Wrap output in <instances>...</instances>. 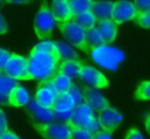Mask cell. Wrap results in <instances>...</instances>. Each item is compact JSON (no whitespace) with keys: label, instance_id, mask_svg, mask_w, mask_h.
<instances>
[{"label":"cell","instance_id":"cell-1","mask_svg":"<svg viewBox=\"0 0 150 139\" xmlns=\"http://www.w3.org/2000/svg\"><path fill=\"white\" fill-rule=\"evenodd\" d=\"M27 60L30 79H36L39 83L52 79L61 62L60 56L48 53H30Z\"/></svg>","mask_w":150,"mask_h":139},{"label":"cell","instance_id":"cell-2","mask_svg":"<svg viewBox=\"0 0 150 139\" xmlns=\"http://www.w3.org/2000/svg\"><path fill=\"white\" fill-rule=\"evenodd\" d=\"M89 55L97 64L109 70H116L118 63L124 58V55L121 50L110 46H102L95 48L89 53Z\"/></svg>","mask_w":150,"mask_h":139},{"label":"cell","instance_id":"cell-3","mask_svg":"<svg viewBox=\"0 0 150 139\" xmlns=\"http://www.w3.org/2000/svg\"><path fill=\"white\" fill-rule=\"evenodd\" d=\"M4 75L8 76L12 79L15 81H28L30 79L29 72H28V60L27 57H23L19 54H12L9 55V58L7 60L5 68L2 70Z\"/></svg>","mask_w":150,"mask_h":139},{"label":"cell","instance_id":"cell-4","mask_svg":"<svg viewBox=\"0 0 150 139\" xmlns=\"http://www.w3.org/2000/svg\"><path fill=\"white\" fill-rule=\"evenodd\" d=\"M54 26H55V19L50 12V8L46 5V2H43L34 20V30L36 36L40 40L48 39L52 35Z\"/></svg>","mask_w":150,"mask_h":139},{"label":"cell","instance_id":"cell-5","mask_svg":"<svg viewBox=\"0 0 150 139\" xmlns=\"http://www.w3.org/2000/svg\"><path fill=\"white\" fill-rule=\"evenodd\" d=\"M32 125L45 139H70V130L66 121H54L50 124H40L32 121Z\"/></svg>","mask_w":150,"mask_h":139},{"label":"cell","instance_id":"cell-6","mask_svg":"<svg viewBox=\"0 0 150 139\" xmlns=\"http://www.w3.org/2000/svg\"><path fill=\"white\" fill-rule=\"evenodd\" d=\"M59 29L74 47L81 49L82 51L88 53V49L86 46V30L84 29H82L80 26H77L71 20L63 22V23H59Z\"/></svg>","mask_w":150,"mask_h":139},{"label":"cell","instance_id":"cell-7","mask_svg":"<svg viewBox=\"0 0 150 139\" xmlns=\"http://www.w3.org/2000/svg\"><path fill=\"white\" fill-rule=\"evenodd\" d=\"M136 14H137V9L134 6L132 1L118 0V1H115L112 5V12H111L110 20L115 22L116 25H120L125 21L134 20Z\"/></svg>","mask_w":150,"mask_h":139},{"label":"cell","instance_id":"cell-8","mask_svg":"<svg viewBox=\"0 0 150 139\" xmlns=\"http://www.w3.org/2000/svg\"><path fill=\"white\" fill-rule=\"evenodd\" d=\"M122 120H123V116L111 106H108L107 109L101 111L97 118L101 131L108 134H111L118 127Z\"/></svg>","mask_w":150,"mask_h":139},{"label":"cell","instance_id":"cell-9","mask_svg":"<svg viewBox=\"0 0 150 139\" xmlns=\"http://www.w3.org/2000/svg\"><path fill=\"white\" fill-rule=\"evenodd\" d=\"M56 96H57V92L52 86L50 81H45L39 83L35 96H34V102L41 107L52 110Z\"/></svg>","mask_w":150,"mask_h":139},{"label":"cell","instance_id":"cell-10","mask_svg":"<svg viewBox=\"0 0 150 139\" xmlns=\"http://www.w3.org/2000/svg\"><path fill=\"white\" fill-rule=\"evenodd\" d=\"M74 109L75 106H74L73 99L68 92L57 93L54 105L52 107L55 119H64V121H67L70 118V114Z\"/></svg>","mask_w":150,"mask_h":139},{"label":"cell","instance_id":"cell-11","mask_svg":"<svg viewBox=\"0 0 150 139\" xmlns=\"http://www.w3.org/2000/svg\"><path fill=\"white\" fill-rule=\"evenodd\" d=\"M79 77L86 82L87 84L91 85L93 89H101V88H105L108 86V79L105 78V76L100 72L98 70H96L94 67L88 65V64H82L80 72H79Z\"/></svg>","mask_w":150,"mask_h":139},{"label":"cell","instance_id":"cell-12","mask_svg":"<svg viewBox=\"0 0 150 139\" xmlns=\"http://www.w3.org/2000/svg\"><path fill=\"white\" fill-rule=\"evenodd\" d=\"M26 106V112L28 113V116L32 118V121L35 123H40V124H50L54 123L55 117L52 110L49 109H45L41 107L40 105H38L34 99H29L28 103L25 105Z\"/></svg>","mask_w":150,"mask_h":139},{"label":"cell","instance_id":"cell-13","mask_svg":"<svg viewBox=\"0 0 150 139\" xmlns=\"http://www.w3.org/2000/svg\"><path fill=\"white\" fill-rule=\"evenodd\" d=\"M81 92H82V102L86 103L93 110V112L100 113L101 111H103L104 109H107L109 106V103L105 99V97H103L95 89L83 88V90Z\"/></svg>","mask_w":150,"mask_h":139},{"label":"cell","instance_id":"cell-14","mask_svg":"<svg viewBox=\"0 0 150 139\" xmlns=\"http://www.w3.org/2000/svg\"><path fill=\"white\" fill-rule=\"evenodd\" d=\"M94 117L95 116H94L93 110L86 103L82 102L80 105H77L73 110V112L70 114V118L67 120V123L86 130V127L88 126V124L91 121V119Z\"/></svg>","mask_w":150,"mask_h":139},{"label":"cell","instance_id":"cell-15","mask_svg":"<svg viewBox=\"0 0 150 139\" xmlns=\"http://www.w3.org/2000/svg\"><path fill=\"white\" fill-rule=\"evenodd\" d=\"M49 8L55 19V22L63 23V22L70 21L73 18L68 0H55L52 2V6Z\"/></svg>","mask_w":150,"mask_h":139},{"label":"cell","instance_id":"cell-16","mask_svg":"<svg viewBox=\"0 0 150 139\" xmlns=\"http://www.w3.org/2000/svg\"><path fill=\"white\" fill-rule=\"evenodd\" d=\"M95 27L98 30V33L101 34V36L104 40L107 46L111 44L115 41L116 35H117V25L115 22H112L110 19L96 21Z\"/></svg>","mask_w":150,"mask_h":139},{"label":"cell","instance_id":"cell-17","mask_svg":"<svg viewBox=\"0 0 150 139\" xmlns=\"http://www.w3.org/2000/svg\"><path fill=\"white\" fill-rule=\"evenodd\" d=\"M112 5H114L112 1H93L90 12L95 16L96 21L107 20L111 18Z\"/></svg>","mask_w":150,"mask_h":139},{"label":"cell","instance_id":"cell-18","mask_svg":"<svg viewBox=\"0 0 150 139\" xmlns=\"http://www.w3.org/2000/svg\"><path fill=\"white\" fill-rule=\"evenodd\" d=\"M82 64H83V62L81 60H79V61H73V60L62 61L59 64L57 72H60V74H62L66 77L71 79V78L79 77V72H80Z\"/></svg>","mask_w":150,"mask_h":139},{"label":"cell","instance_id":"cell-19","mask_svg":"<svg viewBox=\"0 0 150 139\" xmlns=\"http://www.w3.org/2000/svg\"><path fill=\"white\" fill-rule=\"evenodd\" d=\"M7 98H8L9 105H13V106H25L29 100L27 90L20 84L15 86L14 89H12Z\"/></svg>","mask_w":150,"mask_h":139},{"label":"cell","instance_id":"cell-20","mask_svg":"<svg viewBox=\"0 0 150 139\" xmlns=\"http://www.w3.org/2000/svg\"><path fill=\"white\" fill-rule=\"evenodd\" d=\"M86 46H87V49H88V54L95 48L107 46L104 40L102 39L101 34L96 29V27L86 30Z\"/></svg>","mask_w":150,"mask_h":139},{"label":"cell","instance_id":"cell-21","mask_svg":"<svg viewBox=\"0 0 150 139\" xmlns=\"http://www.w3.org/2000/svg\"><path fill=\"white\" fill-rule=\"evenodd\" d=\"M71 21L75 22L77 26H80L84 30L94 28L95 25H96V19H95V16L93 15V13L90 11L81 13V14H77V15H74L71 18Z\"/></svg>","mask_w":150,"mask_h":139},{"label":"cell","instance_id":"cell-22","mask_svg":"<svg viewBox=\"0 0 150 139\" xmlns=\"http://www.w3.org/2000/svg\"><path fill=\"white\" fill-rule=\"evenodd\" d=\"M50 83H52V86L54 88V90L57 92V93H61V92H68L69 88L71 86L73 82L70 78L66 77L64 75L60 74V72H56L55 76L49 79Z\"/></svg>","mask_w":150,"mask_h":139},{"label":"cell","instance_id":"cell-23","mask_svg":"<svg viewBox=\"0 0 150 139\" xmlns=\"http://www.w3.org/2000/svg\"><path fill=\"white\" fill-rule=\"evenodd\" d=\"M55 46L57 48L59 55H60V61H68V60H73V61H79V55L66 42L59 41L55 42Z\"/></svg>","mask_w":150,"mask_h":139},{"label":"cell","instance_id":"cell-24","mask_svg":"<svg viewBox=\"0 0 150 139\" xmlns=\"http://www.w3.org/2000/svg\"><path fill=\"white\" fill-rule=\"evenodd\" d=\"M91 0H84V1H77V0H68V4H69V8H70V12L74 15H77V14H81V13H84V12H88L90 11V7H91Z\"/></svg>","mask_w":150,"mask_h":139},{"label":"cell","instance_id":"cell-25","mask_svg":"<svg viewBox=\"0 0 150 139\" xmlns=\"http://www.w3.org/2000/svg\"><path fill=\"white\" fill-rule=\"evenodd\" d=\"M19 85V82L15 79L9 78L8 76L0 74V93L8 97L9 92L12 91V89H14L15 86Z\"/></svg>","mask_w":150,"mask_h":139},{"label":"cell","instance_id":"cell-26","mask_svg":"<svg viewBox=\"0 0 150 139\" xmlns=\"http://www.w3.org/2000/svg\"><path fill=\"white\" fill-rule=\"evenodd\" d=\"M30 53H48V54H53V55H59V51H57V48L55 46V42H52V41H43L39 44H36Z\"/></svg>","mask_w":150,"mask_h":139},{"label":"cell","instance_id":"cell-27","mask_svg":"<svg viewBox=\"0 0 150 139\" xmlns=\"http://www.w3.org/2000/svg\"><path fill=\"white\" fill-rule=\"evenodd\" d=\"M135 98L139 100H148L150 98V83L149 81H143L135 91Z\"/></svg>","mask_w":150,"mask_h":139},{"label":"cell","instance_id":"cell-28","mask_svg":"<svg viewBox=\"0 0 150 139\" xmlns=\"http://www.w3.org/2000/svg\"><path fill=\"white\" fill-rule=\"evenodd\" d=\"M67 124H68L69 130H70V139H91L93 134L89 133L87 130L77 127V126H74V125H71L69 123H67Z\"/></svg>","mask_w":150,"mask_h":139},{"label":"cell","instance_id":"cell-29","mask_svg":"<svg viewBox=\"0 0 150 139\" xmlns=\"http://www.w3.org/2000/svg\"><path fill=\"white\" fill-rule=\"evenodd\" d=\"M134 21L141 26L142 28H145L148 29L149 26H150V12H145V13H142V12H137Z\"/></svg>","mask_w":150,"mask_h":139},{"label":"cell","instance_id":"cell-30","mask_svg":"<svg viewBox=\"0 0 150 139\" xmlns=\"http://www.w3.org/2000/svg\"><path fill=\"white\" fill-rule=\"evenodd\" d=\"M68 93H69V96L71 97L75 107L82 103V92H81V90L79 89V86H76L75 84H71V86H70L69 90H68Z\"/></svg>","mask_w":150,"mask_h":139},{"label":"cell","instance_id":"cell-31","mask_svg":"<svg viewBox=\"0 0 150 139\" xmlns=\"http://www.w3.org/2000/svg\"><path fill=\"white\" fill-rule=\"evenodd\" d=\"M132 4L136 7L137 12H142V13L150 12V1L149 0H136V1H132Z\"/></svg>","mask_w":150,"mask_h":139},{"label":"cell","instance_id":"cell-32","mask_svg":"<svg viewBox=\"0 0 150 139\" xmlns=\"http://www.w3.org/2000/svg\"><path fill=\"white\" fill-rule=\"evenodd\" d=\"M8 131V126H7V119L6 116L4 113V111L0 109V137L2 134H5Z\"/></svg>","mask_w":150,"mask_h":139},{"label":"cell","instance_id":"cell-33","mask_svg":"<svg viewBox=\"0 0 150 139\" xmlns=\"http://www.w3.org/2000/svg\"><path fill=\"white\" fill-rule=\"evenodd\" d=\"M9 55H11L9 51H7V50L0 48V74L2 72V70H4V68H5V64H6L7 60L9 58Z\"/></svg>","mask_w":150,"mask_h":139},{"label":"cell","instance_id":"cell-34","mask_svg":"<svg viewBox=\"0 0 150 139\" xmlns=\"http://www.w3.org/2000/svg\"><path fill=\"white\" fill-rule=\"evenodd\" d=\"M124 139H144L143 135L141 134V132L136 128V127H132L128 131V133L125 134V138Z\"/></svg>","mask_w":150,"mask_h":139},{"label":"cell","instance_id":"cell-35","mask_svg":"<svg viewBox=\"0 0 150 139\" xmlns=\"http://www.w3.org/2000/svg\"><path fill=\"white\" fill-rule=\"evenodd\" d=\"M91 139H112V138H111L110 134L100 131V132H97V133H94V134L91 135Z\"/></svg>","mask_w":150,"mask_h":139},{"label":"cell","instance_id":"cell-36","mask_svg":"<svg viewBox=\"0 0 150 139\" xmlns=\"http://www.w3.org/2000/svg\"><path fill=\"white\" fill-rule=\"evenodd\" d=\"M7 30H8L7 23L4 19V16L0 14V34H5V33H7Z\"/></svg>","mask_w":150,"mask_h":139},{"label":"cell","instance_id":"cell-37","mask_svg":"<svg viewBox=\"0 0 150 139\" xmlns=\"http://www.w3.org/2000/svg\"><path fill=\"white\" fill-rule=\"evenodd\" d=\"M0 139H21V138H19L14 132H12V131H7L5 134H2L1 137H0Z\"/></svg>","mask_w":150,"mask_h":139},{"label":"cell","instance_id":"cell-38","mask_svg":"<svg viewBox=\"0 0 150 139\" xmlns=\"http://www.w3.org/2000/svg\"><path fill=\"white\" fill-rule=\"evenodd\" d=\"M0 105H4V106L9 105V103H8V98H7L6 96L1 95V93H0Z\"/></svg>","mask_w":150,"mask_h":139}]
</instances>
